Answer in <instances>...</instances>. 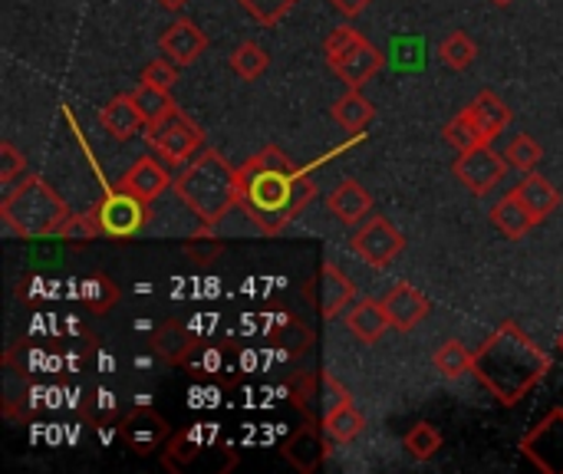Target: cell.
<instances>
[{
	"mask_svg": "<svg viewBox=\"0 0 563 474\" xmlns=\"http://www.w3.org/2000/svg\"><path fill=\"white\" fill-rule=\"evenodd\" d=\"M363 36H360V30H353V26H336L330 36H327V43H323V56H327V63L330 66H336L356 43H360Z\"/></svg>",
	"mask_w": 563,
	"mask_h": 474,
	"instance_id": "35",
	"label": "cell"
},
{
	"mask_svg": "<svg viewBox=\"0 0 563 474\" xmlns=\"http://www.w3.org/2000/svg\"><path fill=\"white\" fill-rule=\"evenodd\" d=\"M383 307H386V317H389V327L396 333H412L422 320H429L432 313V300L412 287L409 280H396L386 294H383Z\"/></svg>",
	"mask_w": 563,
	"mask_h": 474,
	"instance_id": "10",
	"label": "cell"
},
{
	"mask_svg": "<svg viewBox=\"0 0 563 474\" xmlns=\"http://www.w3.org/2000/svg\"><path fill=\"white\" fill-rule=\"evenodd\" d=\"M162 53L175 63V66H191L205 49H208V36L191 23V20H175L165 26V33L158 36Z\"/></svg>",
	"mask_w": 563,
	"mask_h": 474,
	"instance_id": "12",
	"label": "cell"
},
{
	"mask_svg": "<svg viewBox=\"0 0 563 474\" xmlns=\"http://www.w3.org/2000/svg\"><path fill=\"white\" fill-rule=\"evenodd\" d=\"M66 218L69 208L63 195L43 175H23L20 188H13L0 205V221L7 224V231L26 241L56 238Z\"/></svg>",
	"mask_w": 563,
	"mask_h": 474,
	"instance_id": "4",
	"label": "cell"
},
{
	"mask_svg": "<svg viewBox=\"0 0 563 474\" xmlns=\"http://www.w3.org/2000/svg\"><path fill=\"white\" fill-rule=\"evenodd\" d=\"M389 63L396 73H419L426 69V40L419 33H402L389 40Z\"/></svg>",
	"mask_w": 563,
	"mask_h": 474,
	"instance_id": "24",
	"label": "cell"
},
{
	"mask_svg": "<svg viewBox=\"0 0 563 474\" xmlns=\"http://www.w3.org/2000/svg\"><path fill=\"white\" fill-rule=\"evenodd\" d=\"M96 218H99V228H102L106 238L129 241V238H135L145 228V221H148V201H142L139 195H132L125 188H115V191H109L99 201Z\"/></svg>",
	"mask_w": 563,
	"mask_h": 474,
	"instance_id": "7",
	"label": "cell"
},
{
	"mask_svg": "<svg viewBox=\"0 0 563 474\" xmlns=\"http://www.w3.org/2000/svg\"><path fill=\"white\" fill-rule=\"evenodd\" d=\"M511 195L531 211V218H534L538 224H544V221L561 208V191H558L544 175H534V172H528V175L511 188Z\"/></svg>",
	"mask_w": 563,
	"mask_h": 474,
	"instance_id": "15",
	"label": "cell"
},
{
	"mask_svg": "<svg viewBox=\"0 0 563 474\" xmlns=\"http://www.w3.org/2000/svg\"><path fill=\"white\" fill-rule=\"evenodd\" d=\"M558 350H561V353H563V333H561V340H558Z\"/></svg>",
	"mask_w": 563,
	"mask_h": 474,
	"instance_id": "42",
	"label": "cell"
},
{
	"mask_svg": "<svg viewBox=\"0 0 563 474\" xmlns=\"http://www.w3.org/2000/svg\"><path fill=\"white\" fill-rule=\"evenodd\" d=\"M119 436L125 439V445H129L135 455H148V452H155L162 442H168L172 429H168V422H165L158 412H152V409H135V412L119 426Z\"/></svg>",
	"mask_w": 563,
	"mask_h": 474,
	"instance_id": "11",
	"label": "cell"
},
{
	"mask_svg": "<svg viewBox=\"0 0 563 474\" xmlns=\"http://www.w3.org/2000/svg\"><path fill=\"white\" fill-rule=\"evenodd\" d=\"M26 172V158L10 145V142H0V181L3 185H10L16 175H23Z\"/></svg>",
	"mask_w": 563,
	"mask_h": 474,
	"instance_id": "38",
	"label": "cell"
},
{
	"mask_svg": "<svg viewBox=\"0 0 563 474\" xmlns=\"http://www.w3.org/2000/svg\"><path fill=\"white\" fill-rule=\"evenodd\" d=\"M327 158L310 162L307 168H297L280 148L267 145L264 152L251 155L241 168V208L244 214L264 231V234H280L317 195L313 172Z\"/></svg>",
	"mask_w": 563,
	"mask_h": 474,
	"instance_id": "1",
	"label": "cell"
},
{
	"mask_svg": "<svg viewBox=\"0 0 563 474\" xmlns=\"http://www.w3.org/2000/svg\"><path fill=\"white\" fill-rule=\"evenodd\" d=\"M475 56H478V46H475V40H472L465 30H455V33H449V36L439 43V59H442V66L455 69V73L468 69V66L475 63Z\"/></svg>",
	"mask_w": 563,
	"mask_h": 474,
	"instance_id": "28",
	"label": "cell"
},
{
	"mask_svg": "<svg viewBox=\"0 0 563 474\" xmlns=\"http://www.w3.org/2000/svg\"><path fill=\"white\" fill-rule=\"evenodd\" d=\"M373 115H376V109H373L369 99L360 96V89H350L343 99L333 102V119H336L346 132H353V135L363 132V129L373 122Z\"/></svg>",
	"mask_w": 563,
	"mask_h": 474,
	"instance_id": "25",
	"label": "cell"
},
{
	"mask_svg": "<svg viewBox=\"0 0 563 474\" xmlns=\"http://www.w3.org/2000/svg\"><path fill=\"white\" fill-rule=\"evenodd\" d=\"M346 327H350V333H353L360 343H366V346L379 343L383 333L389 330V317H386L383 300H369V297H366V300H356L353 310L346 313Z\"/></svg>",
	"mask_w": 563,
	"mask_h": 474,
	"instance_id": "20",
	"label": "cell"
},
{
	"mask_svg": "<svg viewBox=\"0 0 563 474\" xmlns=\"http://www.w3.org/2000/svg\"><path fill=\"white\" fill-rule=\"evenodd\" d=\"M492 224H495L508 241H521V238H528V231H531L538 221L531 218V211H528L515 195H508V198H501V201L492 208Z\"/></svg>",
	"mask_w": 563,
	"mask_h": 474,
	"instance_id": "22",
	"label": "cell"
},
{
	"mask_svg": "<svg viewBox=\"0 0 563 474\" xmlns=\"http://www.w3.org/2000/svg\"><path fill=\"white\" fill-rule=\"evenodd\" d=\"M350 247H353V254H356L363 264H369V267H376V271H386V267L406 251V234L396 231L383 214H369V218L353 231Z\"/></svg>",
	"mask_w": 563,
	"mask_h": 474,
	"instance_id": "6",
	"label": "cell"
},
{
	"mask_svg": "<svg viewBox=\"0 0 563 474\" xmlns=\"http://www.w3.org/2000/svg\"><path fill=\"white\" fill-rule=\"evenodd\" d=\"M267 66H271V56H267V49H264V46H257L254 40L241 43V46L231 53V69H234L244 82L261 79V76L267 73Z\"/></svg>",
	"mask_w": 563,
	"mask_h": 474,
	"instance_id": "29",
	"label": "cell"
},
{
	"mask_svg": "<svg viewBox=\"0 0 563 474\" xmlns=\"http://www.w3.org/2000/svg\"><path fill=\"white\" fill-rule=\"evenodd\" d=\"M145 142L158 152L162 162L185 165L205 148V132L198 129V122L191 115H185L181 109H172L158 122L145 125Z\"/></svg>",
	"mask_w": 563,
	"mask_h": 474,
	"instance_id": "5",
	"label": "cell"
},
{
	"mask_svg": "<svg viewBox=\"0 0 563 474\" xmlns=\"http://www.w3.org/2000/svg\"><path fill=\"white\" fill-rule=\"evenodd\" d=\"M551 356L515 323L505 320L475 353L472 373L501 406H518L548 376Z\"/></svg>",
	"mask_w": 563,
	"mask_h": 474,
	"instance_id": "2",
	"label": "cell"
},
{
	"mask_svg": "<svg viewBox=\"0 0 563 474\" xmlns=\"http://www.w3.org/2000/svg\"><path fill=\"white\" fill-rule=\"evenodd\" d=\"M99 122H102V129H106L115 142H129V139L139 135V129L145 125V119H142L135 99H132V92L112 96V99L102 106Z\"/></svg>",
	"mask_w": 563,
	"mask_h": 474,
	"instance_id": "18",
	"label": "cell"
},
{
	"mask_svg": "<svg viewBox=\"0 0 563 474\" xmlns=\"http://www.w3.org/2000/svg\"><path fill=\"white\" fill-rule=\"evenodd\" d=\"M492 3H498V7H508L511 0H492Z\"/></svg>",
	"mask_w": 563,
	"mask_h": 474,
	"instance_id": "41",
	"label": "cell"
},
{
	"mask_svg": "<svg viewBox=\"0 0 563 474\" xmlns=\"http://www.w3.org/2000/svg\"><path fill=\"white\" fill-rule=\"evenodd\" d=\"M356 304V287H353V280L336 267V264H323V277H320V313L327 317V320H333V317H340L346 307H353Z\"/></svg>",
	"mask_w": 563,
	"mask_h": 474,
	"instance_id": "19",
	"label": "cell"
},
{
	"mask_svg": "<svg viewBox=\"0 0 563 474\" xmlns=\"http://www.w3.org/2000/svg\"><path fill=\"white\" fill-rule=\"evenodd\" d=\"M363 426H366V419H363V412L356 409L353 399L343 403L340 409H333L330 416H323V432H327V439L336 442V445H350V442L363 432Z\"/></svg>",
	"mask_w": 563,
	"mask_h": 474,
	"instance_id": "23",
	"label": "cell"
},
{
	"mask_svg": "<svg viewBox=\"0 0 563 474\" xmlns=\"http://www.w3.org/2000/svg\"><path fill=\"white\" fill-rule=\"evenodd\" d=\"M468 109H472V115H475V125H478L482 142H495V139L508 129V122H511L508 102H505L498 92H492V89L478 92V99H475Z\"/></svg>",
	"mask_w": 563,
	"mask_h": 474,
	"instance_id": "21",
	"label": "cell"
},
{
	"mask_svg": "<svg viewBox=\"0 0 563 474\" xmlns=\"http://www.w3.org/2000/svg\"><path fill=\"white\" fill-rule=\"evenodd\" d=\"M383 66H386V53L376 49L369 40H360V43L333 66V73H336L350 89H360V86H366Z\"/></svg>",
	"mask_w": 563,
	"mask_h": 474,
	"instance_id": "14",
	"label": "cell"
},
{
	"mask_svg": "<svg viewBox=\"0 0 563 474\" xmlns=\"http://www.w3.org/2000/svg\"><path fill=\"white\" fill-rule=\"evenodd\" d=\"M525 459L544 474H563V409H551L525 439Z\"/></svg>",
	"mask_w": 563,
	"mask_h": 474,
	"instance_id": "8",
	"label": "cell"
},
{
	"mask_svg": "<svg viewBox=\"0 0 563 474\" xmlns=\"http://www.w3.org/2000/svg\"><path fill=\"white\" fill-rule=\"evenodd\" d=\"M442 135H445V142H449L455 152H468V148H475V145L482 142L472 109H462V112H459V115L442 129Z\"/></svg>",
	"mask_w": 563,
	"mask_h": 474,
	"instance_id": "31",
	"label": "cell"
},
{
	"mask_svg": "<svg viewBox=\"0 0 563 474\" xmlns=\"http://www.w3.org/2000/svg\"><path fill=\"white\" fill-rule=\"evenodd\" d=\"M541 155H544V152H541L538 139H531V135H518V139L508 145V152H505L508 165H511L515 172H521V175L534 172L538 162H541Z\"/></svg>",
	"mask_w": 563,
	"mask_h": 474,
	"instance_id": "32",
	"label": "cell"
},
{
	"mask_svg": "<svg viewBox=\"0 0 563 474\" xmlns=\"http://www.w3.org/2000/svg\"><path fill=\"white\" fill-rule=\"evenodd\" d=\"M284 462L290 465V469H297V472L303 474H313L317 469H323V462H327V442L320 439V432L313 429V426H303V429H297L294 436H290V442L284 445Z\"/></svg>",
	"mask_w": 563,
	"mask_h": 474,
	"instance_id": "17",
	"label": "cell"
},
{
	"mask_svg": "<svg viewBox=\"0 0 563 474\" xmlns=\"http://www.w3.org/2000/svg\"><path fill=\"white\" fill-rule=\"evenodd\" d=\"M505 172H508V158H501L492 148V142H478L475 148L459 152L455 158V175L472 195H488L495 185H501Z\"/></svg>",
	"mask_w": 563,
	"mask_h": 474,
	"instance_id": "9",
	"label": "cell"
},
{
	"mask_svg": "<svg viewBox=\"0 0 563 474\" xmlns=\"http://www.w3.org/2000/svg\"><path fill=\"white\" fill-rule=\"evenodd\" d=\"M327 205H330V214H333L340 224H346V228L363 224V221L373 214V195H369L356 178H343V181L330 191Z\"/></svg>",
	"mask_w": 563,
	"mask_h": 474,
	"instance_id": "13",
	"label": "cell"
},
{
	"mask_svg": "<svg viewBox=\"0 0 563 474\" xmlns=\"http://www.w3.org/2000/svg\"><path fill=\"white\" fill-rule=\"evenodd\" d=\"M99 234H102V228H99V218H96V211H86V214H69V218H66V224L59 228V234H56V238L86 244V241H96Z\"/></svg>",
	"mask_w": 563,
	"mask_h": 474,
	"instance_id": "33",
	"label": "cell"
},
{
	"mask_svg": "<svg viewBox=\"0 0 563 474\" xmlns=\"http://www.w3.org/2000/svg\"><path fill=\"white\" fill-rule=\"evenodd\" d=\"M238 3H244V10H247L254 20H261L264 26H274V23H280V20L290 13V7H294L297 0H238Z\"/></svg>",
	"mask_w": 563,
	"mask_h": 474,
	"instance_id": "34",
	"label": "cell"
},
{
	"mask_svg": "<svg viewBox=\"0 0 563 474\" xmlns=\"http://www.w3.org/2000/svg\"><path fill=\"white\" fill-rule=\"evenodd\" d=\"M168 185H175L172 181V175H168V168L165 165H158L152 155H142L125 175H122V181H119V188H125V191H132V195H139L142 201H155Z\"/></svg>",
	"mask_w": 563,
	"mask_h": 474,
	"instance_id": "16",
	"label": "cell"
},
{
	"mask_svg": "<svg viewBox=\"0 0 563 474\" xmlns=\"http://www.w3.org/2000/svg\"><path fill=\"white\" fill-rule=\"evenodd\" d=\"M139 79H142V82H155V86L172 89L175 79H178V66H175L168 56H158V59H152V63L142 66V76H139Z\"/></svg>",
	"mask_w": 563,
	"mask_h": 474,
	"instance_id": "36",
	"label": "cell"
},
{
	"mask_svg": "<svg viewBox=\"0 0 563 474\" xmlns=\"http://www.w3.org/2000/svg\"><path fill=\"white\" fill-rule=\"evenodd\" d=\"M402 445H406V452H409L416 462H429V459H435V452L442 449V432H439L432 422H416V426L406 432Z\"/></svg>",
	"mask_w": 563,
	"mask_h": 474,
	"instance_id": "30",
	"label": "cell"
},
{
	"mask_svg": "<svg viewBox=\"0 0 563 474\" xmlns=\"http://www.w3.org/2000/svg\"><path fill=\"white\" fill-rule=\"evenodd\" d=\"M373 0H330V7L336 10V13H343L346 20H353V16H360L366 7H369Z\"/></svg>",
	"mask_w": 563,
	"mask_h": 474,
	"instance_id": "39",
	"label": "cell"
},
{
	"mask_svg": "<svg viewBox=\"0 0 563 474\" xmlns=\"http://www.w3.org/2000/svg\"><path fill=\"white\" fill-rule=\"evenodd\" d=\"M155 3H158V7H165V10H172V13H175V10H181V7H188V3H191V0H155Z\"/></svg>",
	"mask_w": 563,
	"mask_h": 474,
	"instance_id": "40",
	"label": "cell"
},
{
	"mask_svg": "<svg viewBox=\"0 0 563 474\" xmlns=\"http://www.w3.org/2000/svg\"><path fill=\"white\" fill-rule=\"evenodd\" d=\"M132 99H135V106H139L145 125H148V122H158L162 115H168V112L175 109V99H172V92H168L165 86L142 82V79H139V86L132 89Z\"/></svg>",
	"mask_w": 563,
	"mask_h": 474,
	"instance_id": "26",
	"label": "cell"
},
{
	"mask_svg": "<svg viewBox=\"0 0 563 474\" xmlns=\"http://www.w3.org/2000/svg\"><path fill=\"white\" fill-rule=\"evenodd\" d=\"M432 363H435V370H439V376H442V379L455 383V379H462V376H468V373H472L475 356H472L459 340H449V343H442V346L435 350Z\"/></svg>",
	"mask_w": 563,
	"mask_h": 474,
	"instance_id": "27",
	"label": "cell"
},
{
	"mask_svg": "<svg viewBox=\"0 0 563 474\" xmlns=\"http://www.w3.org/2000/svg\"><path fill=\"white\" fill-rule=\"evenodd\" d=\"M320 386H323V393H320V412H323V416H330L333 409H340L343 403L353 399L350 389H346L343 383H336L330 373H320Z\"/></svg>",
	"mask_w": 563,
	"mask_h": 474,
	"instance_id": "37",
	"label": "cell"
},
{
	"mask_svg": "<svg viewBox=\"0 0 563 474\" xmlns=\"http://www.w3.org/2000/svg\"><path fill=\"white\" fill-rule=\"evenodd\" d=\"M175 195L205 228H214L231 208H241V178L218 148L205 145L175 175Z\"/></svg>",
	"mask_w": 563,
	"mask_h": 474,
	"instance_id": "3",
	"label": "cell"
}]
</instances>
